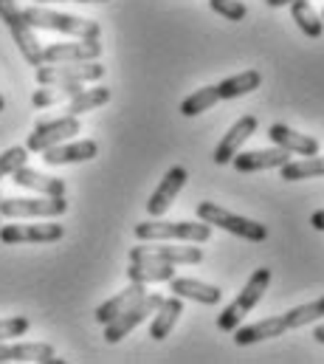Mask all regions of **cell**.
I'll return each instance as SVG.
<instances>
[{
	"label": "cell",
	"instance_id": "6da1fadb",
	"mask_svg": "<svg viewBox=\"0 0 324 364\" xmlns=\"http://www.w3.org/2000/svg\"><path fill=\"white\" fill-rule=\"evenodd\" d=\"M23 17L28 20L31 28L60 31V34H71V37H80V40H99L102 37V26L96 20L77 17V14H65V11H51L43 3L23 9Z\"/></svg>",
	"mask_w": 324,
	"mask_h": 364
},
{
	"label": "cell",
	"instance_id": "7a4b0ae2",
	"mask_svg": "<svg viewBox=\"0 0 324 364\" xmlns=\"http://www.w3.org/2000/svg\"><path fill=\"white\" fill-rule=\"evenodd\" d=\"M136 237L139 240H153V243H161V240H183V243H206L212 237V226L198 220H147V223H139L136 226Z\"/></svg>",
	"mask_w": 324,
	"mask_h": 364
},
{
	"label": "cell",
	"instance_id": "3957f363",
	"mask_svg": "<svg viewBox=\"0 0 324 364\" xmlns=\"http://www.w3.org/2000/svg\"><path fill=\"white\" fill-rule=\"evenodd\" d=\"M198 218H200L203 223H209V226L226 229V232H232V235H237V237H245V240H251V243H262V240L268 237V229H265L262 223H256V220H251V218H243V215H234V212H229V209H223V206H217V203H212V200L198 203Z\"/></svg>",
	"mask_w": 324,
	"mask_h": 364
},
{
	"label": "cell",
	"instance_id": "277c9868",
	"mask_svg": "<svg viewBox=\"0 0 324 364\" xmlns=\"http://www.w3.org/2000/svg\"><path fill=\"white\" fill-rule=\"evenodd\" d=\"M268 282H271V269H256V272L248 277V282H245V288L237 294V299L217 316V328L220 331H226V333H232L234 328H240V322H243V316L248 311H254L256 308V302L265 296V291H268Z\"/></svg>",
	"mask_w": 324,
	"mask_h": 364
},
{
	"label": "cell",
	"instance_id": "5b68a950",
	"mask_svg": "<svg viewBox=\"0 0 324 364\" xmlns=\"http://www.w3.org/2000/svg\"><path fill=\"white\" fill-rule=\"evenodd\" d=\"M0 20H3L6 28L11 31V37H14V43H17L23 60H26L28 65L40 68V65H43V46H40L34 28L28 26V20L23 17V9H20L14 0H0Z\"/></svg>",
	"mask_w": 324,
	"mask_h": 364
},
{
	"label": "cell",
	"instance_id": "8992f818",
	"mask_svg": "<svg viewBox=\"0 0 324 364\" xmlns=\"http://www.w3.org/2000/svg\"><path fill=\"white\" fill-rule=\"evenodd\" d=\"M104 77V65L96 60L90 63H43L37 68V82L40 85H71V82H99Z\"/></svg>",
	"mask_w": 324,
	"mask_h": 364
},
{
	"label": "cell",
	"instance_id": "52a82bcc",
	"mask_svg": "<svg viewBox=\"0 0 324 364\" xmlns=\"http://www.w3.org/2000/svg\"><path fill=\"white\" fill-rule=\"evenodd\" d=\"M163 302L161 294H144L141 299H136L127 311H122L116 319H110L107 325H104V342L107 345H116V342H122L130 331H136L144 319H150L156 311H158V305Z\"/></svg>",
	"mask_w": 324,
	"mask_h": 364
},
{
	"label": "cell",
	"instance_id": "ba28073f",
	"mask_svg": "<svg viewBox=\"0 0 324 364\" xmlns=\"http://www.w3.org/2000/svg\"><path fill=\"white\" fill-rule=\"evenodd\" d=\"M3 218H60L68 212L65 195H40V198H3Z\"/></svg>",
	"mask_w": 324,
	"mask_h": 364
},
{
	"label": "cell",
	"instance_id": "9c48e42d",
	"mask_svg": "<svg viewBox=\"0 0 324 364\" xmlns=\"http://www.w3.org/2000/svg\"><path fill=\"white\" fill-rule=\"evenodd\" d=\"M80 119L77 116H60V119H40L34 124V133H28V141H26V150L28 153H43L54 144H63L68 139H74L80 133Z\"/></svg>",
	"mask_w": 324,
	"mask_h": 364
},
{
	"label": "cell",
	"instance_id": "30bf717a",
	"mask_svg": "<svg viewBox=\"0 0 324 364\" xmlns=\"http://www.w3.org/2000/svg\"><path fill=\"white\" fill-rule=\"evenodd\" d=\"M65 229L60 223H6L0 226V240L6 246H20V243H54L63 240Z\"/></svg>",
	"mask_w": 324,
	"mask_h": 364
},
{
	"label": "cell",
	"instance_id": "8fae6325",
	"mask_svg": "<svg viewBox=\"0 0 324 364\" xmlns=\"http://www.w3.org/2000/svg\"><path fill=\"white\" fill-rule=\"evenodd\" d=\"M130 260H158L172 266H198L203 260V252L198 246H156L153 240H144V246H136L130 252Z\"/></svg>",
	"mask_w": 324,
	"mask_h": 364
},
{
	"label": "cell",
	"instance_id": "7c38bea8",
	"mask_svg": "<svg viewBox=\"0 0 324 364\" xmlns=\"http://www.w3.org/2000/svg\"><path fill=\"white\" fill-rule=\"evenodd\" d=\"M186 178H189L186 167H169V170H166V176L161 178L158 189H156V192L150 195V200H147L150 218H163V215H166V209L175 203V198H178V192L183 189Z\"/></svg>",
	"mask_w": 324,
	"mask_h": 364
},
{
	"label": "cell",
	"instance_id": "4fadbf2b",
	"mask_svg": "<svg viewBox=\"0 0 324 364\" xmlns=\"http://www.w3.org/2000/svg\"><path fill=\"white\" fill-rule=\"evenodd\" d=\"M102 57L99 40H80V43H54L43 48V63H90Z\"/></svg>",
	"mask_w": 324,
	"mask_h": 364
},
{
	"label": "cell",
	"instance_id": "5bb4252c",
	"mask_svg": "<svg viewBox=\"0 0 324 364\" xmlns=\"http://www.w3.org/2000/svg\"><path fill=\"white\" fill-rule=\"evenodd\" d=\"M99 144L93 139H82V141H63L54 144L48 150H43V161L48 167H63V164H80V161H90L96 159Z\"/></svg>",
	"mask_w": 324,
	"mask_h": 364
},
{
	"label": "cell",
	"instance_id": "9a60e30c",
	"mask_svg": "<svg viewBox=\"0 0 324 364\" xmlns=\"http://www.w3.org/2000/svg\"><path fill=\"white\" fill-rule=\"evenodd\" d=\"M285 161H291V153L285 147H268V150H248L232 159L237 173H259V170H279Z\"/></svg>",
	"mask_w": 324,
	"mask_h": 364
},
{
	"label": "cell",
	"instance_id": "2e32d148",
	"mask_svg": "<svg viewBox=\"0 0 324 364\" xmlns=\"http://www.w3.org/2000/svg\"><path fill=\"white\" fill-rule=\"evenodd\" d=\"M256 127H259V122H256L254 116L237 119V122L232 124V130L223 136V141L217 144V150H215V164H232V159L240 153V147H243L245 141L256 133Z\"/></svg>",
	"mask_w": 324,
	"mask_h": 364
},
{
	"label": "cell",
	"instance_id": "e0dca14e",
	"mask_svg": "<svg viewBox=\"0 0 324 364\" xmlns=\"http://www.w3.org/2000/svg\"><path fill=\"white\" fill-rule=\"evenodd\" d=\"M0 362H43V364H65V359L54 356V348L48 342H20L6 345L0 342Z\"/></svg>",
	"mask_w": 324,
	"mask_h": 364
},
{
	"label": "cell",
	"instance_id": "ac0fdd59",
	"mask_svg": "<svg viewBox=\"0 0 324 364\" xmlns=\"http://www.w3.org/2000/svg\"><path fill=\"white\" fill-rule=\"evenodd\" d=\"M169 291L180 299H195L200 305H217L220 296H223V291L217 285H209V282H200V279H192V277H172Z\"/></svg>",
	"mask_w": 324,
	"mask_h": 364
},
{
	"label": "cell",
	"instance_id": "d6986e66",
	"mask_svg": "<svg viewBox=\"0 0 324 364\" xmlns=\"http://www.w3.org/2000/svg\"><path fill=\"white\" fill-rule=\"evenodd\" d=\"M268 136H271V141H274L276 147H285L288 153L319 156V141H316L313 136H308V133H296V130L288 127V124H274V127L268 130Z\"/></svg>",
	"mask_w": 324,
	"mask_h": 364
},
{
	"label": "cell",
	"instance_id": "ffe728a7",
	"mask_svg": "<svg viewBox=\"0 0 324 364\" xmlns=\"http://www.w3.org/2000/svg\"><path fill=\"white\" fill-rule=\"evenodd\" d=\"M144 294H147V285H144V282H130L124 291H119L116 296H110L107 302H102V305L96 308V314H93L96 322H99V325H107L110 319H116L122 311H127V308H130L136 299H141Z\"/></svg>",
	"mask_w": 324,
	"mask_h": 364
},
{
	"label": "cell",
	"instance_id": "44dd1931",
	"mask_svg": "<svg viewBox=\"0 0 324 364\" xmlns=\"http://www.w3.org/2000/svg\"><path fill=\"white\" fill-rule=\"evenodd\" d=\"M11 181L17 183V186H23V189L37 192V195H65V181L63 178L43 176V173H37V170H31L26 164L11 173Z\"/></svg>",
	"mask_w": 324,
	"mask_h": 364
},
{
	"label": "cell",
	"instance_id": "7402d4cb",
	"mask_svg": "<svg viewBox=\"0 0 324 364\" xmlns=\"http://www.w3.org/2000/svg\"><path fill=\"white\" fill-rule=\"evenodd\" d=\"M288 328H285V316H268L262 322H254V325H245V328H234V342L245 348V345H256L262 339H274V336H282Z\"/></svg>",
	"mask_w": 324,
	"mask_h": 364
},
{
	"label": "cell",
	"instance_id": "603a6c76",
	"mask_svg": "<svg viewBox=\"0 0 324 364\" xmlns=\"http://www.w3.org/2000/svg\"><path fill=\"white\" fill-rule=\"evenodd\" d=\"M127 277H130V282H144V285L169 282L175 277V266L172 263H158V260H130Z\"/></svg>",
	"mask_w": 324,
	"mask_h": 364
},
{
	"label": "cell",
	"instance_id": "cb8c5ba5",
	"mask_svg": "<svg viewBox=\"0 0 324 364\" xmlns=\"http://www.w3.org/2000/svg\"><path fill=\"white\" fill-rule=\"evenodd\" d=\"M180 314H183V302H180V296H169V299H163L161 305H158V311H156V316H153L150 336H153L156 342L166 339V336L172 333V328H175V322H178Z\"/></svg>",
	"mask_w": 324,
	"mask_h": 364
},
{
	"label": "cell",
	"instance_id": "d4e9b609",
	"mask_svg": "<svg viewBox=\"0 0 324 364\" xmlns=\"http://www.w3.org/2000/svg\"><path fill=\"white\" fill-rule=\"evenodd\" d=\"M291 17L296 20V26L308 34V37H322L324 34V20L322 14L313 9V3L310 0H293L291 3Z\"/></svg>",
	"mask_w": 324,
	"mask_h": 364
},
{
	"label": "cell",
	"instance_id": "484cf974",
	"mask_svg": "<svg viewBox=\"0 0 324 364\" xmlns=\"http://www.w3.org/2000/svg\"><path fill=\"white\" fill-rule=\"evenodd\" d=\"M279 176L285 181H302V178H322L324 176V156H308L302 161H285L279 167Z\"/></svg>",
	"mask_w": 324,
	"mask_h": 364
},
{
	"label": "cell",
	"instance_id": "4316f807",
	"mask_svg": "<svg viewBox=\"0 0 324 364\" xmlns=\"http://www.w3.org/2000/svg\"><path fill=\"white\" fill-rule=\"evenodd\" d=\"M262 85V74L259 71H243L237 77H229L217 85V96L220 99H237V96H245V93L256 91Z\"/></svg>",
	"mask_w": 324,
	"mask_h": 364
},
{
	"label": "cell",
	"instance_id": "83f0119b",
	"mask_svg": "<svg viewBox=\"0 0 324 364\" xmlns=\"http://www.w3.org/2000/svg\"><path fill=\"white\" fill-rule=\"evenodd\" d=\"M80 91H82L80 82H71V85H40L37 91L31 93V105L34 107L63 105V102H71Z\"/></svg>",
	"mask_w": 324,
	"mask_h": 364
},
{
	"label": "cell",
	"instance_id": "f1b7e54d",
	"mask_svg": "<svg viewBox=\"0 0 324 364\" xmlns=\"http://www.w3.org/2000/svg\"><path fill=\"white\" fill-rule=\"evenodd\" d=\"M110 102V91L107 88H82L71 102H65V113L68 116H82L87 110H96L102 105Z\"/></svg>",
	"mask_w": 324,
	"mask_h": 364
},
{
	"label": "cell",
	"instance_id": "f546056e",
	"mask_svg": "<svg viewBox=\"0 0 324 364\" xmlns=\"http://www.w3.org/2000/svg\"><path fill=\"white\" fill-rule=\"evenodd\" d=\"M217 102H220L217 85H206V88H198L192 96H186V99L180 102V113H183V116H198V113L215 107Z\"/></svg>",
	"mask_w": 324,
	"mask_h": 364
},
{
	"label": "cell",
	"instance_id": "4dcf8cb0",
	"mask_svg": "<svg viewBox=\"0 0 324 364\" xmlns=\"http://www.w3.org/2000/svg\"><path fill=\"white\" fill-rule=\"evenodd\" d=\"M282 316H285V328H288V331H291V328H305L308 322H316V319L324 316V296L308 302V305H299V308H293V311H288V314H282Z\"/></svg>",
	"mask_w": 324,
	"mask_h": 364
},
{
	"label": "cell",
	"instance_id": "1f68e13d",
	"mask_svg": "<svg viewBox=\"0 0 324 364\" xmlns=\"http://www.w3.org/2000/svg\"><path fill=\"white\" fill-rule=\"evenodd\" d=\"M28 161V150L26 147H9L6 153H0V181L6 176H11L17 167H23Z\"/></svg>",
	"mask_w": 324,
	"mask_h": 364
},
{
	"label": "cell",
	"instance_id": "d6a6232c",
	"mask_svg": "<svg viewBox=\"0 0 324 364\" xmlns=\"http://www.w3.org/2000/svg\"><path fill=\"white\" fill-rule=\"evenodd\" d=\"M209 6H212V11H217L220 17H226L232 23H240L245 14H248V9H245L240 0H209Z\"/></svg>",
	"mask_w": 324,
	"mask_h": 364
},
{
	"label": "cell",
	"instance_id": "836d02e7",
	"mask_svg": "<svg viewBox=\"0 0 324 364\" xmlns=\"http://www.w3.org/2000/svg\"><path fill=\"white\" fill-rule=\"evenodd\" d=\"M28 328H31V322H28L26 316H9V319H0V342L26 336Z\"/></svg>",
	"mask_w": 324,
	"mask_h": 364
},
{
	"label": "cell",
	"instance_id": "e575fe53",
	"mask_svg": "<svg viewBox=\"0 0 324 364\" xmlns=\"http://www.w3.org/2000/svg\"><path fill=\"white\" fill-rule=\"evenodd\" d=\"M310 226L319 229V232H324V209H319V212L310 215Z\"/></svg>",
	"mask_w": 324,
	"mask_h": 364
},
{
	"label": "cell",
	"instance_id": "d590c367",
	"mask_svg": "<svg viewBox=\"0 0 324 364\" xmlns=\"http://www.w3.org/2000/svg\"><path fill=\"white\" fill-rule=\"evenodd\" d=\"M34 3H63V0H34ZM77 3H107V0H77Z\"/></svg>",
	"mask_w": 324,
	"mask_h": 364
},
{
	"label": "cell",
	"instance_id": "8d00e7d4",
	"mask_svg": "<svg viewBox=\"0 0 324 364\" xmlns=\"http://www.w3.org/2000/svg\"><path fill=\"white\" fill-rule=\"evenodd\" d=\"M268 6H274V9H279V6H291L293 0H265Z\"/></svg>",
	"mask_w": 324,
	"mask_h": 364
},
{
	"label": "cell",
	"instance_id": "74e56055",
	"mask_svg": "<svg viewBox=\"0 0 324 364\" xmlns=\"http://www.w3.org/2000/svg\"><path fill=\"white\" fill-rule=\"evenodd\" d=\"M313 336H316V342H322L324 345V325H319V328L313 331Z\"/></svg>",
	"mask_w": 324,
	"mask_h": 364
},
{
	"label": "cell",
	"instance_id": "f35d334b",
	"mask_svg": "<svg viewBox=\"0 0 324 364\" xmlns=\"http://www.w3.org/2000/svg\"><path fill=\"white\" fill-rule=\"evenodd\" d=\"M3 107H6V99H3V93H0V113H3Z\"/></svg>",
	"mask_w": 324,
	"mask_h": 364
},
{
	"label": "cell",
	"instance_id": "ab89813d",
	"mask_svg": "<svg viewBox=\"0 0 324 364\" xmlns=\"http://www.w3.org/2000/svg\"><path fill=\"white\" fill-rule=\"evenodd\" d=\"M0 203H3V195H0ZM0 218H3V212H0Z\"/></svg>",
	"mask_w": 324,
	"mask_h": 364
},
{
	"label": "cell",
	"instance_id": "60d3db41",
	"mask_svg": "<svg viewBox=\"0 0 324 364\" xmlns=\"http://www.w3.org/2000/svg\"><path fill=\"white\" fill-rule=\"evenodd\" d=\"M322 20H324V11H322Z\"/></svg>",
	"mask_w": 324,
	"mask_h": 364
}]
</instances>
